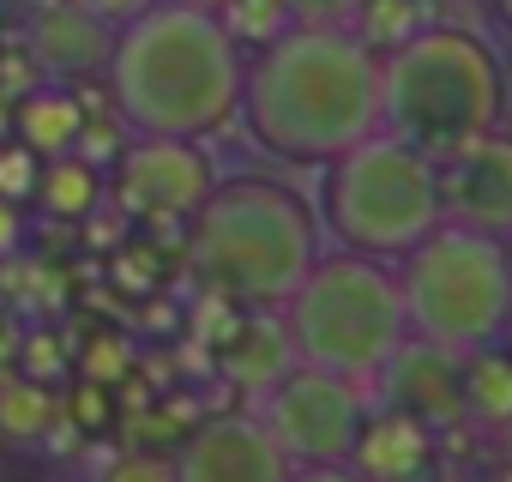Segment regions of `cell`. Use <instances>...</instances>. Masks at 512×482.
Here are the masks:
<instances>
[{
    "label": "cell",
    "mask_w": 512,
    "mask_h": 482,
    "mask_svg": "<svg viewBox=\"0 0 512 482\" xmlns=\"http://www.w3.org/2000/svg\"><path fill=\"white\" fill-rule=\"evenodd\" d=\"M284 326L296 344V362L350 374V380H380V368L410 344V314H404V284L398 266L326 248L302 290L284 302Z\"/></svg>",
    "instance_id": "5b68a950"
},
{
    "label": "cell",
    "mask_w": 512,
    "mask_h": 482,
    "mask_svg": "<svg viewBox=\"0 0 512 482\" xmlns=\"http://www.w3.org/2000/svg\"><path fill=\"white\" fill-rule=\"evenodd\" d=\"M500 344H506V350H512V314H506V338H500Z\"/></svg>",
    "instance_id": "836d02e7"
},
{
    "label": "cell",
    "mask_w": 512,
    "mask_h": 482,
    "mask_svg": "<svg viewBox=\"0 0 512 482\" xmlns=\"http://www.w3.org/2000/svg\"><path fill=\"white\" fill-rule=\"evenodd\" d=\"M434 169H440V205L452 223H470V229L512 241V133L506 127L458 145Z\"/></svg>",
    "instance_id": "8fae6325"
},
{
    "label": "cell",
    "mask_w": 512,
    "mask_h": 482,
    "mask_svg": "<svg viewBox=\"0 0 512 482\" xmlns=\"http://www.w3.org/2000/svg\"><path fill=\"white\" fill-rule=\"evenodd\" d=\"M97 482H181V476H175V458L163 452H115L97 470Z\"/></svg>",
    "instance_id": "484cf974"
},
{
    "label": "cell",
    "mask_w": 512,
    "mask_h": 482,
    "mask_svg": "<svg viewBox=\"0 0 512 482\" xmlns=\"http://www.w3.org/2000/svg\"><path fill=\"white\" fill-rule=\"evenodd\" d=\"M247 49L217 25L211 7L157 0L133 25L115 31L109 55V109L139 139H211L241 121Z\"/></svg>",
    "instance_id": "7a4b0ae2"
},
{
    "label": "cell",
    "mask_w": 512,
    "mask_h": 482,
    "mask_svg": "<svg viewBox=\"0 0 512 482\" xmlns=\"http://www.w3.org/2000/svg\"><path fill=\"white\" fill-rule=\"evenodd\" d=\"M85 121H91L85 91H73V85H61V79H43V85H31V91L13 103V139L31 145L37 157L79 151Z\"/></svg>",
    "instance_id": "2e32d148"
},
{
    "label": "cell",
    "mask_w": 512,
    "mask_h": 482,
    "mask_svg": "<svg viewBox=\"0 0 512 482\" xmlns=\"http://www.w3.org/2000/svg\"><path fill=\"white\" fill-rule=\"evenodd\" d=\"M217 157L205 151V139H139L121 151V163L109 169V205L139 223V217H193L211 187H217Z\"/></svg>",
    "instance_id": "9c48e42d"
},
{
    "label": "cell",
    "mask_w": 512,
    "mask_h": 482,
    "mask_svg": "<svg viewBox=\"0 0 512 482\" xmlns=\"http://www.w3.org/2000/svg\"><path fill=\"white\" fill-rule=\"evenodd\" d=\"M193 7H217V0H193Z\"/></svg>",
    "instance_id": "e575fe53"
},
{
    "label": "cell",
    "mask_w": 512,
    "mask_h": 482,
    "mask_svg": "<svg viewBox=\"0 0 512 482\" xmlns=\"http://www.w3.org/2000/svg\"><path fill=\"white\" fill-rule=\"evenodd\" d=\"M19 37H25L31 61L43 67V79H61V85L103 79L109 55H115V25H103L85 0H37Z\"/></svg>",
    "instance_id": "7c38bea8"
},
{
    "label": "cell",
    "mask_w": 512,
    "mask_h": 482,
    "mask_svg": "<svg viewBox=\"0 0 512 482\" xmlns=\"http://www.w3.org/2000/svg\"><path fill=\"white\" fill-rule=\"evenodd\" d=\"M290 7H296V19H326V25L338 19V25H344V19L356 13V0H290Z\"/></svg>",
    "instance_id": "1f68e13d"
},
{
    "label": "cell",
    "mask_w": 512,
    "mask_h": 482,
    "mask_svg": "<svg viewBox=\"0 0 512 482\" xmlns=\"http://www.w3.org/2000/svg\"><path fill=\"white\" fill-rule=\"evenodd\" d=\"M241 127L278 163H332L386 127L380 55L326 19H296L278 43L247 55Z\"/></svg>",
    "instance_id": "6da1fadb"
},
{
    "label": "cell",
    "mask_w": 512,
    "mask_h": 482,
    "mask_svg": "<svg viewBox=\"0 0 512 482\" xmlns=\"http://www.w3.org/2000/svg\"><path fill=\"white\" fill-rule=\"evenodd\" d=\"M73 374L97 380V386H121L133 374V344L121 332H91L79 350H73Z\"/></svg>",
    "instance_id": "cb8c5ba5"
},
{
    "label": "cell",
    "mask_w": 512,
    "mask_h": 482,
    "mask_svg": "<svg viewBox=\"0 0 512 482\" xmlns=\"http://www.w3.org/2000/svg\"><path fill=\"white\" fill-rule=\"evenodd\" d=\"M350 464L368 482H428L434 464H440V434L422 416H410L398 404H380V410H368Z\"/></svg>",
    "instance_id": "5bb4252c"
},
{
    "label": "cell",
    "mask_w": 512,
    "mask_h": 482,
    "mask_svg": "<svg viewBox=\"0 0 512 482\" xmlns=\"http://www.w3.org/2000/svg\"><path fill=\"white\" fill-rule=\"evenodd\" d=\"M458 374H464V416H476L488 428H512V350L482 344V350L458 356Z\"/></svg>",
    "instance_id": "ac0fdd59"
},
{
    "label": "cell",
    "mask_w": 512,
    "mask_h": 482,
    "mask_svg": "<svg viewBox=\"0 0 512 482\" xmlns=\"http://www.w3.org/2000/svg\"><path fill=\"white\" fill-rule=\"evenodd\" d=\"M506 103H512L506 61L470 25H422L404 49L380 61L386 133L410 139L434 163L506 127Z\"/></svg>",
    "instance_id": "277c9868"
},
{
    "label": "cell",
    "mask_w": 512,
    "mask_h": 482,
    "mask_svg": "<svg viewBox=\"0 0 512 482\" xmlns=\"http://www.w3.org/2000/svg\"><path fill=\"white\" fill-rule=\"evenodd\" d=\"M25 254V205L0 199V260H19Z\"/></svg>",
    "instance_id": "f1b7e54d"
},
{
    "label": "cell",
    "mask_w": 512,
    "mask_h": 482,
    "mask_svg": "<svg viewBox=\"0 0 512 482\" xmlns=\"http://www.w3.org/2000/svg\"><path fill=\"white\" fill-rule=\"evenodd\" d=\"M175 476L181 482H290L296 464L260 416L241 410V416L193 422L187 440L175 446Z\"/></svg>",
    "instance_id": "30bf717a"
},
{
    "label": "cell",
    "mask_w": 512,
    "mask_h": 482,
    "mask_svg": "<svg viewBox=\"0 0 512 482\" xmlns=\"http://www.w3.org/2000/svg\"><path fill=\"white\" fill-rule=\"evenodd\" d=\"M290 482H368L356 464H296Z\"/></svg>",
    "instance_id": "4dcf8cb0"
},
{
    "label": "cell",
    "mask_w": 512,
    "mask_h": 482,
    "mask_svg": "<svg viewBox=\"0 0 512 482\" xmlns=\"http://www.w3.org/2000/svg\"><path fill=\"white\" fill-rule=\"evenodd\" d=\"M61 422H67L73 434H103V428L115 422V386H97V380L73 374V380L61 386Z\"/></svg>",
    "instance_id": "603a6c76"
},
{
    "label": "cell",
    "mask_w": 512,
    "mask_h": 482,
    "mask_svg": "<svg viewBox=\"0 0 512 482\" xmlns=\"http://www.w3.org/2000/svg\"><path fill=\"white\" fill-rule=\"evenodd\" d=\"M19 338H25L19 314H13V308H0V368H13V356H19Z\"/></svg>",
    "instance_id": "d6a6232c"
},
{
    "label": "cell",
    "mask_w": 512,
    "mask_h": 482,
    "mask_svg": "<svg viewBox=\"0 0 512 482\" xmlns=\"http://www.w3.org/2000/svg\"><path fill=\"white\" fill-rule=\"evenodd\" d=\"M506 482H512V476H506Z\"/></svg>",
    "instance_id": "d590c367"
},
{
    "label": "cell",
    "mask_w": 512,
    "mask_h": 482,
    "mask_svg": "<svg viewBox=\"0 0 512 482\" xmlns=\"http://www.w3.org/2000/svg\"><path fill=\"white\" fill-rule=\"evenodd\" d=\"M320 254H326L320 211L278 175L217 181L187 229L193 278L235 308H266V314H284V302L302 290Z\"/></svg>",
    "instance_id": "3957f363"
},
{
    "label": "cell",
    "mask_w": 512,
    "mask_h": 482,
    "mask_svg": "<svg viewBox=\"0 0 512 482\" xmlns=\"http://www.w3.org/2000/svg\"><path fill=\"white\" fill-rule=\"evenodd\" d=\"M332 248L368 254L398 266L416 241H428L446 223L440 205V169L398 133H374L326 163V211H320Z\"/></svg>",
    "instance_id": "8992f818"
},
{
    "label": "cell",
    "mask_w": 512,
    "mask_h": 482,
    "mask_svg": "<svg viewBox=\"0 0 512 482\" xmlns=\"http://www.w3.org/2000/svg\"><path fill=\"white\" fill-rule=\"evenodd\" d=\"M410 338H428L452 356H470L482 344L506 338L512 314V248L488 229L440 223L428 241L398 260Z\"/></svg>",
    "instance_id": "52a82bcc"
},
{
    "label": "cell",
    "mask_w": 512,
    "mask_h": 482,
    "mask_svg": "<svg viewBox=\"0 0 512 482\" xmlns=\"http://www.w3.org/2000/svg\"><path fill=\"white\" fill-rule=\"evenodd\" d=\"M344 25L386 61L392 49H404V43L428 25V7H422V0H356V13H350Z\"/></svg>",
    "instance_id": "ffe728a7"
},
{
    "label": "cell",
    "mask_w": 512,
    "mask_h": 482,
    "mask_svg": "<svg viewBox=\"0 0 512 482\" xmlns=\"http://www.w3.org/2000/svg\"><path fill=\"white\" fill-rule=\"evenodd\" d=\"M13 374H25V380H37V386H67L73 380V350H67V338L55 332V326H31L25 338H19V356H13Z\"/></svg>",
    "instance_id": "7402d4cb"
},
{
    "label": "cell",
    "mask_w": 512,
    "mask_h": 482,
    "mask_svg": "<svg viewBox=\"0 0 512 482\" xmlns=\"http://www.w3.org/2000/svg\"><path fill=\"white\" fill-rule=\"evenodd\" d=\"M380 386H386V404L422 416L428 428H452L464 416V374H458V356L428 344V338H410L386 368H380Z\"/></svg>",
    "instance_id": "4fadbf2b"
},
{
    "label": "cell",
    "mask_w": 512,
    "mask_h": 482,
    "mask_svg": "<svg viewBox=\"0 0 512 482\" xmlns=\"http://www.w3.org/2000/svg\"><path fill=\"white\" fill-rule=\"evenodd\" d=\"M151 248L145 241H127V248H115V266H109V284L127 290V296H157V272H151Z\"/></svg>",
    "instance_id": "4316f807"
},
{
    "label": "cell",
    "mask_w": 512,
    "mask_h": 482,
    "mask_svg": "<svg viewBox=\"0 0 512 482\" xmlns=\"http://www.w3.org/2000/svg\"><path fill=\"white\" fill-rule=\"evenodd\" d=\"M260 422L278 434L290 464H350L356 434L368 422V386L314 362H296L266 398Z\"/></svg>",
    "instance_id": "ba28073f"
},
{
    "label": "cell",
    "mask_w": 512,
    "mask_h": 482,
    "mask_svg": "<svg viewBox=\"0 0 512 482\" xmlns=\"http://www.w3.org/2000/svg\"><path fill=\"white\" fill-rule=\"evenodd\" d=\"M49 223H85L109 205V169H97L85 151H61V157H43V175H37V199H31Z\"/></svg>",
    "instance_id": "e0dca14e"
},
{
    "label": "cell",
    "mask_w": 512,
    "mask_h": 482,
    "mask_svg": "<svg viewBox=\"0 0 512 482\" xmlns=\"http://www.w3.org/2000/svg\"><path fill=\"white\" fill-rule=\"evenodd\" d=\"M31 85H43V67L31 61V49H25V37L19 43H0V97H25Z\"/></svg>",
    "instance_id": "83f0119b"
},
{
    "label": "cell",
    "mask_w": 512,
    "mask_h": 482,
    "mask_svg": "<svg viewBox=\"0 0 512 482\" xmlns=\"http://www.w3.org/2000/svg\"><path fill=\"white\" fill-rule=\"evenodd\" d=\"M61 422V392L55 386H37L25 374H0V440L7 446H37L49 440Z\"/></svg>",
    "instance_id": "d6986e66"
},
{
    "label": "cell",
    "mask_w": 512,
    "mask_h": 482,
    "mask_svg": "<svg viewBox=\"0 0 512 482\" xmlns=\"http://www.w3.org/2000/svg\"><path fill=\"white\" fill-rule=\"evenodd\" d=\"M85 7H91V13H97L103 25H115V31H121V25H133V19H145V13L157 7V0H85Z\"/></svg>",
    "instance_id": "f546056e"
},
{
    "label": "cell",
    "mask_w": 512,
    "mask_h": 482,
    "mask_svg": "<svg viewBox=\"0 0 512 482\" xmlns=\"http://www.w3.org/2000/svg\"><path fill=\"white\" fill-rule=\"evenodd\" d=\"M37 175H43V157L31 145L0 139V199H13V205L37 199Z\"/></svg>",
    "instance_id": "d4e9b609"
},
{
    "label": "cell",
    "mask_w": 512,
    "mask_h": 482,
    "mask_svg": "<svg viewBox=\"0 0 512 482\" xmlns=\"http://www.w3.org/2000/svg\"><path fill=\"white\" fill-rule=\"evenodd\" d=\"M217 25L235 37V49H266V43H278L290 25H296V7L290 0H217Z\"/></svg>",
    "instance_id": "44dd1931"
},
{
    "label": "cell",
    "mask_w": 512,
    "mask_h": 482,
    "mask_svg": "<svg viewBox=\"0 0 512 482\" xmlns=\"http://www.w3.org/2000/svg\"><path fill=\"white\" fill-rule=\"evenodd\" d=\"M217 368L229 386L241 392H272L290 368H296V344H290V326L284 314H266V308H241V320L217 338Z\"/></svg>",
    "instance_id": "9a60e30c"
}]
</instances>
